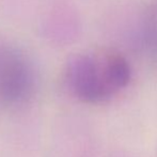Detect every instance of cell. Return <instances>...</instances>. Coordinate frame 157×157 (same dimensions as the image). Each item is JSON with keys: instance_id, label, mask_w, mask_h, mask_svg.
<instances>
[{"instance_id": "obj_2", "label": "cell", "mask_w": 157, "mask_h": 157, "mask_svg": "<svg viewBox=\"0 0 157 157\" xmlns=\"http://www.w3.org/2000/svg\"><path fill=\"white\" fill-rule=\"evenodd\" d=\"M34 72L25 54L15 47L0 45V104H23L33 91Z\"/></svg>"}, {"instance_id": "obj_3", "label": "cell", "mask_w": 157, "mask_h": 157, "mask_svg": "<svg viewBox=\"0 0 157 157\" xmlns=\"http://www.w3.org/2000/svg\"><path fill=\"white\" fill-rule=\"evenodd\" d=\"M141 42L144 50L157 58V0H150L141 24Z\"/></svg>"}, {"instance_id": "obj_1", "label": "cell", "mask_w": 157, "mask_h": 157, "mask_svg": "<svg viewBox=\"0 0 157 157\" xmlns=\"http://www.w3.org/2000/svg\"><path fill=\"white\" fill-rule=\"evenodd\" d=\"M65 77L71 91L85 103H101L127 87L132 70L124 56L112 49H97L74 56Z\"/></svg>"}]
</instances>
